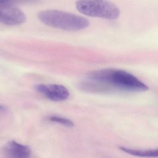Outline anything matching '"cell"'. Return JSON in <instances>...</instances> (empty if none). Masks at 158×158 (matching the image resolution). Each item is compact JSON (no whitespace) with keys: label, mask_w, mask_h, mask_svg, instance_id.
<instances>
[{"label":"cell","mask_w":158,"mask_h":158,"mask_svg":"<svg viewBox=\"0 0 158 158\" xmlns=\"http://www.w3.org/2000/svg\"><path fill=\"white\" fill-rule=\"evenodd\" d=\"M89 78L102 85H107L130 91H144L148 86L132 74L116 69H104L93 71L89 74Z\"/></svg>","instance_id":"cell-1"},{"label":"cell","mask_w":158,"mask_h":158,"mask_svg":"<svg viewBox=\"0 0 158 158\" xmlns=\"http://www.w3.org/2000/svg\"><path fill=\"white\" fill-rule=\"evenodd\" d=\"M39 20L46 25L66 31H79L88 27L85 17L58 10H46L38 14Z\"/></svg>","instance_id":"cell-2"},{"label":"cell","mask_w":158,"mask_h":158,"mask_svg":"<svg viewBox=\"0 0 158 158\" xmlns=\"http://www.w3.org/2000/svg\"><path fill=\"white\" fill-rule=\"evenodd\" d=\"M76 7L79 12L90 17L114 20L120 15L119 9L108 0H78Z\"/></svg>","instance_id":"cell-3"},{"label":"cell","mask_w":158,"mask_h":158,"mask_svg":"<svg viewBox=\"0 0 158 158\" xmlns=\"http://www.w3.org/2000/svg\"><path fill=\"white\" fill-rule=\"evenodd\" d=\"M0 20L4 24L18 26L25 22V15L12 3L0 6Z\"/></svg>","instance_id":"cell-4"},{"label":"cell","mask_w":158,"mask_h":158,"mask_svg":"<svg viewBox=\"0 0 158 158\" xmlns=\"http://www.w3.org/2000/svg\"><path fill=\"white\" fill-rule=\"evenodd\" d=\"M35 89L37 91L52 101H63L67 99L70 96L69 90L62 85L39 84L36 85Z\"/></svg>","instance_id":"cell-5"},{"label":"cell","mask_w":158,"mask_h":158,"mask_svg":"<svg viewBox=\"0 0 158 158\" xmlns=\"http://www.w3.org/2000/svg\"><path fill=\"white\" fill-rule=\"evenodd\" d=\"M4 155L9 158H28L31 154V148L14 140L9 141L3 148Z\"/></svg>","instance_id":"cell-6"},{"label":"cell","mask_w":158,"mask_h":158,"mask_svg":"<svg viewBox=\"0 0 158 158\" xmlns=\"http://www.w3.org/2000/svg\"><path fill=\"white\" fill-rule=\"evenodd\" d=\"M122 151L133 156L142 157H158V149H136L120 147Z\"/></svg>","instance_id":"cell-7"},{"label":"cell","mask_w":158,"mask_h":158,"mask_svg":"<svg viewBox=\"0 0 158 158\" xmlns=\"http://www.w3.org/2000/svg\"><path fill=\"white\" fill-rule=\"evenodd\" d=\"M48 119L50 122L58 123L62 125L68 127H73L74 125L73 121H71L70 119L64 118V117H60V116L52 115V116L49 117Z\"/></svg>","instance_id":"cell-8"},{"label":"cell","mask_w":158,"mask_h":158,"mask_svg":"<svg viewBox=\"0 0 158 158\" xmlns=\"http://www.w3.org/2000/svg\"><path fill=\"white\" fill-rule=\"evenodd\" d=\"M12 0H0V6L11 3Z\"/></svg>","instance_id":"cell-9"}]
</instances>
